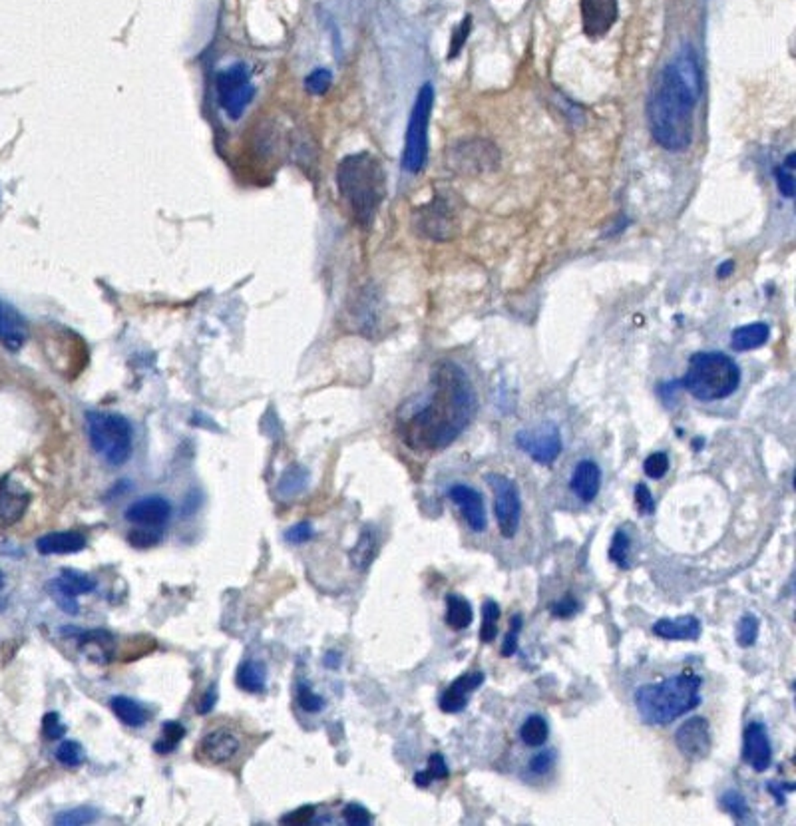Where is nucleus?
<instances>
[{"instance_id": "nucleus-1", "label": "nucleus", "mask_w": 796, "mask_h": 826, "mask_svg": "<svg viewBox=\"0 0 796 826\" xmlns=\"http://www.w3.org/2000/svg\"><path fill=\"white\" fill-rule=\"evenodd\" d=\"M478 412V395L468 372L452 361L432 371L425 395L398 412L400 436L412 450H442L464 432Z\"/></svg>"}, {"instance_id": "nucleus-2", "label": "nucleus", "mask_w": 796, "mask_h": 826, "mask_svg": "<svg viewBox=\"0 0 796 826\" xmlns=\"http://www.w3.org/2000/svg\"><path fill=\"white\" fill-rule=\"evenodd\" d=\"M703 92L701 64L693 46H683L663 68L650 104L647 120L653 140L667 152H683L693 142L695 110Z\"/></svg>"}, {"instance_id": "nucleus-3", "label": "nucleus", "mask_w": 796, "mask_h": 826, "mask_svg": "<svg viewBox=\"0 0 796 826\" xmlns=\"http://www.w3.org/2000/svg\"><path fill=\"white\" fill-rule=\"evenodd\" d=\"M341 198L361 228H370L387 195V175L379 157L359 152L342 157L337 165Z\"/></svg>"}, {"instance_id": "nucleus-4", "label": "nucleus", "mask_w": 796, "mask_h": 826, "mask_svg": "<svg viewBox=\"0 0 796 826\" xmlns=\"http://www.w3.org/2000/svg\"><path fill=\"white\" fill-rule=\"evenodd\" d=\"M701 675L685 671L661 683H645L633 693L635 709L650 727H665L701 705Z\"/></svg>"}, {"instance_id": "nucleus-5", "label": "nucleus", "mask_w": 796, "mask_h": 826, "mask_svg": "<svg viewBox=\"0 0 796 826\" xmlns=\"http://www.w3.org/2000/svg\"><path fill=\"white\" fill-rule=\"evenodd\" d=\"M741 369L721 351H701L689 359L679 387L701 402H715L735 395L741 387Z\"/></svg>"}, {"instance_id": "nucleus-6", "label": "nucleus", "mask_w": 796, "mask_h": 826, "mask_svg": "<svg viewBox=\"0 0 796 826\" xmlns=\"http://www.w3.org/2000/svg\"><path fill=\"white\" fill-rule=\"evenodd\" d=\"M88 438L108 465L122 466L132 456L134 430L130 420L116 412L92 410L86 415Z\"/></svg>"}, {"instance_id": "nucleus-7", "label": "nucleus", "mask_w": 796, "mask_h": 826, "mask_svg": "<svg viewBox=\"0 0 796 826\" xmlns=\"http://www.w3.org/2000/svg\"><path fill=\"white\" fill-rule=\"evenodd\" d=\"M432 108H435V88L430 82L422 84L415 106L410 110V120L405 136V152H402V168L408 174L425 170L428 160V126Z\"/></svg>"}, {"instance_id": "nucleus-8", "label": "nucleus", "mask_w": 796, "mask_h": 826, "mask_svg": "<svg viewBox=\"0 0 796 826\" xmlns=\"http://www.w3.org/2000/svg\"><path fill=\"white\" fill-rule=\"evenodd\" d=\"M215 92H218V100L225 114L231 120H239L255 96L249 68L243 62L223 68L215 76Z\"/></svg>"}, {"instance_id": "nucleus-9", "label": "nucleus", "mask_w": 796, "mask_h": 826, "mask_svg": "<svg viewBox=\"0 0 796 826\" xmlns=\"http://www.w3.org/2000/svg\"><path fill=\"white\" fill-rule=\"evenodd\" d=\"M488 486L494 492V516L500 534L512 540L522 522V494L512 478L504 474H486Z\"/></svg>"}, {"instance_id": "nucleus-10", "label": "nucleus", "mask_w": 796, "mask_h": 826, "mask_svg": "<svg viewBox=\"0 0 796 826\" xmlns=\"http://www.w3.org/2000/svg\"><path fill=\"white\" fill-rule=\"evenodd\" d=\"M516 446L526 452L536 465L552 466L564 450L562 432L552 420H546L542 425L532 428H522L516 435Z\"/></svg>"}, {"instance_id": "nucleus-11", "label": "nucleus", "mask_w": 796, "mask_h": 826, "mask_svg": "<svg viewBox=\"0 0 796 826\" xmlns=\"http://www.w3.org/2000/svg\"><path fill=\"white\" fill-rule=\"evenodd\" d=\"M675 745L689 761H703L711 755L713 733L711 725L701 715L689 717L675 731Z\"/></svg>"}, {"instance_id": "nucleus-12", "label": "nucleus", "mask_w": 796, "mask_h": 826, "mask_svg": "<svg viewBox=\"0 0 796 826\" xmlns=\"http://www.w3.org/2000/svg\"><path fill=\"white\" fill-rule=\"evenodd\" d=\"M743 761L754 773H764L773 765V745L766 725L751 721L743 733Z\"/></svg>"}, {"instance_id": "nucleus-13", "label": "nucleus", "mask_w": 796, "mask_h": 826, "mask_svg": "<svg viewBox=\"0 0 796 826\" xmlns=\"http://www.w3.org/2000/svg\"><path fill=\"white\" fill-rule=\"evenodd\" d=\"M446 496L460 508L462 518L466 520V524L472 532L482 534L488 528V516H486V506H484L482 494H480L476 488L456 482V484H452L448 488Z\"/></svg>"}, {"instance_id": "nucleus-14", "label": "nucleus", "mask_w": 796, "mask_h": 826, "mask_svg": "<svg viewBox=\"0 0 796 826\" xmlns=\"http://www.w3.org/2000/svg\"><path fill=\"white\" fill-rule=\"evenodd\" d=\"M579 11H582V26L587 38H602L619 16L617 0H579Z\"/></svg>"}, {"instance_id": "nucleus-15", "label": "nucleus", "mask_w": 796, "mask_h": 826, "mask_svg": "<svg viewBox=\"0 0 796 826\" xmlns=\"http://www.w3.org/2000/svg\"><path fill=\"white\" fill-rule=\"evenodd\" d=\"M417 228L432 239H448L456 230V213L446 200L436 198L425 210L417 211Z\"/></svg>"}, {"instance_id": "nucleus-16", "label": "nucleus", "mask_w": 796, "mask_h": 826, "mask_svg": "<svg viewBox=\"0 0 796 826\" xmlns=\"http://www.w3.org/2000/svg\"><path fill=\"white\" fill-rule=\"evenodd\" d=\"M484 681H486V675H484V671H480V670L468 671L464 675L456 677V680L450 683L448 690L440 695V699H438L440 711L448 713V715L464 711L468 707L470 695L474 691H478Z\"/></svg>"}, {"instance_id": "nucleus-17", "label": "nucleus", "mask_w": 796, "mask_h": 826, "mask_svg": "<svg viewBox=\"0 0 796 826\" xmlns=\"http://www.w3.org/2000/svg\"><path fill=\"white\" fill-rule=\"evenodd\" d=\"M239 751L238 737L229 731H211L203 737L195 749V759L210 765H221L231 761Z\"/></svg>"}, {"instance_id": "nucleus-18", "label": "nucleus", "mask_w": 796, "mask_h": 826, "mask_svg": "<svg viewBox=\"0 0 796 826\" xmlns=\"http://www.w3.org/2000/svg\"><path fill=\"white\" fill-rule=\"evenodd\" d=\"M604 472L599 465L592 458H582L574 466L572 478H569V490L574 492L577 500H582L584 504H592L594 500L602 492Z\"/></svg>"}, {"instance_id": "nucleus-19", "label": "nucleus", "mask_w": 796, "mask_h": 826, "mask_svg": "<svg viewBox=\"0 0 796 826\" xmlns=\"http://www.w3.org/2000/svg\"><path fill=\"white\" fill-rule=\"evenodd\" d=\"M172 518V504L162 496H147L130 504L126 510V520L136 526L160 528Z\"/></svg>"}, {"instance_id": "nucleus-20", "label": "nucleus", "mask_w": 796, "mask_h": 826, "mask_svg": "<svg viewBox=\"0 0 796 826\" xmlns=\"http://www.w3.org/2000/svg\"><path fill=\"white\" fill-rule=\"evenodd\" d=\"M28 504H31V494L18 482L11 476L0 482V524L14 526L21 522Z\"/></svg>"}, {"instance_id": "nucleus-21", "label": "nucleus", "mask_w": 796, "mask_h": 826, "mask_svg": "<svg viewBox=\"0 0 796 826\" xmlns=\"http://www.w3.org/2000/svg\"><path fill=\"white\" fill-rule=\"evenodd\" d=\"M651 632L665 642H697L703 634V625L697 615L661 617L653 624Z\"/></svg>"}, {"instance_id": "nucleus-22", "label": "nucleus", "mask_w": 796, "mask_h": 826, "mask_svg": "<svg viewBox=\"0 0 796 826\" xmlns=\"http://www.w3.org/2000/svg\"><path fill=\"white\" fill-rule=\"evenodd\" d=\"M78 649H80V653L86 659H90V662H94L98 665H106L112 662V657L116 653V639L112 637L110 632H104V629H94V632H88L80 637Z\"/></svg>"}, {"instance_id": "nucleus-23", "label": "nucleus", "mask_w": 796, "mask_h": 826, "mask_svg": "<svg viewBox=\"0 0 796 826\" xmlns=\"http://www.w3.org/2000/svg\"><path fill=\"white\" fill-rule=\"evenodd\" d=\"M28 337V329L24 319L18 314L11 305L0 303V343L8 351H18Z\"/></svg>"}, {"instance_id": "nucleus-24", "label": "nucleus", "mask_w": 796, "mask_h": 826, "mask_svg": "<svg viewBox=\"0 0 796 826\" xmlns=\"http://www.w3.org/2000/svg\"><path fill=\"white\" fill-rule=\"evenodd\" d=\"M86 548V538L78 532H52L36 540V549L42 556L78 554Z\"/></svg>"}, {"instance_id": "nucleus-25", "label": "nucleus", "mask_w": 796, "mask_h": 826, "mask_svg": "<svg viewBox=\"0 0 796 826\" xmlns=\"http://www.w3.org/2000/svg\"><path fill=\"white\" fill-rule=\"evenodd\" d=\"M771 337V327L763 321H756L751 324H743V327L735 329L731 335V349L736 352L754 351L763 345Z\"/></svg>"}, {"instance_id": "nucleus-26", "label": "nucleus", "mask_w": 796, "mask_h": 826, "mask_svg": "<svg viewBox=\"0 0 796 826\" xmlns=\"http://www.w3.org/2000/svg\"><path fill=\"white\" fill-rule=\"evenodd\" d=\"M377 554H379V534L370 526L362 528L355 548L349 552L351 564L355 566V569H359V572H367L370 564L375 562Z\"/></svg>"}, {"instance_id": "nucleus-27", "label": "nucleus", "mask_w": 796, "mask_h": 826, "mask_svg": "<svg viewBox=\"0 0 796 826\" xmlns=\"http://www.w3.org/2000/svg\"><path fill=\"white\" fill-rule=\"evenodd\" d=\"M445 622L450 629H454V632H462V629H468L472 625V622H474V609H472L466 597H462L458 594L446 596Z\"/></svg>"}, {"instance_id": "nucleus-28", "label": "nucleus", "mask_w": 796, "mask_h": 826, "mask_svg": "<svg viewBox=\"0 0 796 826\" xmlns=\"http://www.w3.org/2000/svg\"><path fill=\"white\" fill-rule=\"evenodd\" d=\"M54 586L64 589L66 594H70L74 597L90 594L96 589V579L92 576H88L84 572H78V569H62L61 576L51 579Z\"/></svg>"}, {"instance_id": "nucleus-29", "label": "nucleus", "mask_w": 796, "mask_h": 826, "mask_svg": "<svg viewBox=\"0 0 796 826\" xmlns=\"http://www.w3.org/2000/svg\"><path fill=\"white\" fill-rule=\"evenodd\" d=\"M235 681H238L239 690L243 691L263 693L265 683H267V670L259 662H245L239 665Z\"/></svg>"}, {"instance_id": "nucleus-30", "label": "nucleus", "mask_w": 796, "mask_h": 826, "mask_svg": "<svg viewBox=\"0 0 796 826\" xmlns=\"http://www.w3.org/2000/svg\"><path fill=\"white\" fill-rule=\"evenodd\" d=\"M520 739H522L526 746H532V749L544 746L549 739V725L546 721V717L539 713L528 715L522 727H520Z\"/></svg>"}, {"instance_id": "nucleus-31", "label": "nucleus", "mask_w": 796, "mask_h": 826, "mask_svg": "<svg viewBox=\"0 0 796 826\" xmlns=\"http://www.w3.org/2000/svg\"><path fill=\"white\" fill-rule=\"evenodd\" d=\"M112 711L116 713L117 719H120L124 725L127 727H144L145 721H147V713L144 707L130 699V697H122V695H117L112 699Z\"/></svg>"}, {"instance_id": "nucleus-32", "label": "nucleus", "mask_w": 796, "mask_h": 826, "mask_svg": "<svg viewBox=\"0 0 796 826\" xmlns=\"http://www.w3.org/2000/svg\"><path fill=\"white\" fill-rule=\"evenodd\" d=\"M309 484V470L303 468L299 465H295L291 468L285 470V474L279 480V496H297L301 492L307 488Z\"/></svg>"}, {"instance_id": "nucleus-33", "label": "nucleus", "mask_w": 796, "mask_h": 826, "mask_svg": "<svg viewBox=\"0 0 796 826\" xmlns=\"http://www.w3.org/2000/svg\"><path fill=\"white\" fill-rule=\"evenodd\" d=\"M448 776H450V771H448V765H446L445 756H442L440 753H432L428 756L426 769L418 771L415 774V784L420 786V789H426V786H430L432 781H446Z\"/></svg>"}, {"instance_id": "nucleus-34", "label": "nucleus", "mask_w": 796, "mask_h": 826, "mask_svg": "<svg viewBox=\"0 0 796 826\" xmlns=\"http://www.w3.org/2000/svg\"><path fill=\"white\" fill-rule=\"evenodd\" d=\"M794 170H796V154L791 152L789 155H786V160L774 172L776 185H779V192L784 195L786 200H792L794 192H796Z\"/></svg>"}, {"instance_id": "nucleus-35", "label": "nucleus", "mask_w": 796, "mask_h": 826, "mask_svg": "<svg viewBox=\"0 0 796 826\" xmlns=\"http://www.w3.org/2000/svg\"><path fill=\"white\" fill-rule=\"evenodd\" d=\"M607 556L617 568H622V569L632 568V562H629V556H632V540H629L623 528L615 530Z\"/></svg>"}, {"instance_id": "nucleus-36", "label": "nucleus", "mask_w": 796, "mask_h": 826, "mask_svg": "<svg viewBox=\"0 0 796 826\" xmlns=\"http://www.w3.org/2000/svg\"><path fill=\"white\" fill-rule=\"evenodd\" d=\"M719 804H721V809L726 814H731L735 821H744L746 816L751 814V806H749V803H746L744 794L739 793V791H735V789L725 791L721 794Z\"/></svg>"}, {"instance_id": "nucleus-37", "label": "nucleus", "mask_w": 796, "mask_h": 826, "mask_svg": "<svg viewBox=\"0 0 796 826\" xmlns=\"http://www.w3.org/2000/svg\"><path fill=\"white\" fill-rule=\"evenodd\" d=\"M500 615H502L500 605L494 599H486L482 605V627H480V639H482V643H492L496 639Z\"/></svg>"}, {"instance_id": "nucleus-38", "label": "nucleus", "mask_w": 796, "mask_h": 826, "mask_svg": "<svg viewBox=\"0 0 796 826\" xmlns=\"http://www.w3.org/2000/svg\"><path fill=\"white\" fill-rule=\"evenodd\" d=\"M761 632V622L759 617L753 614H744L739 619V625H736V643H739L743 649H749L756 643Z\"/></svg>"}, {"instance_id": "nucleus-39", "label": "nucleus", "mask_w": 796, "mask_h": 826, "mask_svg": "<svg viewBox=\"0 0 796 826\" xmlns=\"http://www.w3.org/2000/svg\"><path fill=\"white\" fill-rule=\"evenodd\" d=\"M162 739L157 741L154 745V749L157 753H172L175 746H178L182 743V739L185 737V729H183V725L178 723V721H168V723H164V729H162Z\"/></svg>"}, {"instance_id": "nucleus-40", "label": "nucleus", "mask_w": 796, "mask_h": 826, "mask_svg": "<svg viewBox=\"0 0 796 826\" xmlns=\"http://www.w3.org/2000/svg\"><path fill=\"white\" fill-rule=\"evenodd\" d=\"M56 761L68 766V769H76L84 763V749L78 741H64L58 745L56 749Z\"/></svg>"}, {"instance_id": "nucleus-41", "label": "nucleus", "mask_w": 796, "mask_h": 826, "mask_svg": "<svg viewBox=\"0 0 796 826\" xmlns=\"http://www.w3.org/2000/svg\"><path fill=\"white\" fill-rule=\"evenodd\" d=\"M332 84V72L329 68H314L309 76L304 78V90H307L311 96H323L329 92V88Z\"/></svg>"}, {"instance_id": "nucleus-42", "label": "nucleus", "mask_w": 796, "mask_h": 826, "mask_svg": "<svg viewBox=\"0 0 796 826\" xmlns=\"http://www.w3.org/2000/svg\"><path fill=\"white\" fill-rule=\"evenodd\" d=\"M643 472L647 478H653V480L665 478L667 472H670V455L663 450L653 452V455L647 456L643 462Z\"/></svg>"}, {"instance_id": "nucleus-43", "label": "nucleus", "mask_w": 796, "mask_h": 826, "mask_svg": "<svg viewBox=\"0 0 796 826\" xmlns=\"http://www.w3.org/2000/svg\"><path fill=\"white\" fill-rule=\"evenodd\" d=\"M522 627H524L522 614H514L512 619H510V629L504 637L502 649H500L502 657H512L518 652V637H520V634H522Z\"/></svg>"}, {"instance_id": "nucleus-44", "label": "nucleus", "mask_w": 796, "mask_h": 826, "mask_svg": "<svg viewBox=\"0 0 796 826\" xmlns=\"http://www.w3.org/2000/svg\"><path fill=\"white\" fill-rule=\"evenodd\" d=\"M297 701L307 713H319V711L325 709V699H323L321 695L314 693L307 683H299Z\"/></svg>"}, {"instance_id": "nucleus-45", "label": "nucleus", "mask_w": 796, "mask_h": 826, "mask_svg": "<svg viewBox=\"0 0 796 826\" xmlns=\"http://www.w3.org/2000/svg\"><path fill=\"white\" fill-rule=\"evenodd\" d=\"M98 819V812L94 809H88V806H80V809L68 811L56 816V824H64V826H72V824H90Z\"/></svg>"}, {"instance_id": "nucleus-46", "label": "nucleus", "mask_w": 796, "mask_h": 826, "mask_svg": "<svg viewBox=\"0 0 796 826\" xmlns=\"http://www.w3.org/2000/svg\"><path fill=\"white\" fill-rule=\"evenodd\" d=\"M46 589H48V596H51L54 599V604L62 609L64 614L68 615H76L78 612H80V607H78V602H76V597L70 596V594H66L64 589H61L58 586H54L52 582H48L46 584Z\"/></svg>"}, {"instance_id": "nucleus-47", "label": "nucleus", "mask_w": 796, "mask_h": 826, "mask_svg": "<svg viewBox=\"0 0 796 826\" xmlns=\"http://www.w3.org/2000/svg\"><path fill=\"white\" fill-rule=\"evenodd\" d=\"M556 759H557V753L554 749H544V751L536 753L532 759H529L528 766H529V771H532L534 774L544 776V774H548L549 771L554 769Z\"/></svg>"}, {"instance_id": "nucleus-48", "label": "nucleus", "mask_w": 796, "mask_h": 826, "mask_svg": "<svg viewBox=\"0 0 796 826\" xmlns=\"http://www.w3.org/2000/svg\"><path fill=\"white\" fill-rule=\"evenodd\" d=\"M160 540H162V532H157V530L154 532V528H147V526H144L142 530H134V532L127 534V542H130V546L140 548V549L152 548L160 542Z\"/></svg>"}, {"instance_id": "nucleus-49", "label": "nucleus", "mask_w": 796, "mask_h": 826, "mask_svg": "<svg viewBox=\"0 0 796 826\" xmlns=\"http://www.w3.org/2000/svg\"><path fill=\"white\" fill-rule=\"evenodd\" d=\"M635 506H637V512H640L641 516L655 514V498L645 482H640V484L635 486Z\"/></svg>"}, {"instance_id": "nucleus-50", "label": "nucleus", "mask_w": 796, "mask_h": 826, "mask_svg": "<svg viewBox=\"0 0 796 826\" xmlns=\"http://www.w3.org/2000/svg\"><path fill=\"white\" fill-rule=\"evenodd\" d=\"M342 819L351 826H367L372 822V814L362 804L351 803L345 806V811H342Z\"/></svg>"}, {"instance_id": "nucleus-51", "label": "nucleus", "mask_w": 796, "mask_h": 826, "mask_svg": "<svg viewBox=\"0 0 796 826\" xmlns=\"http://www.w3.org/2000/svg\"><path fill=\"white\" fill-rule=\"evenodd\" d=\"M42 733H44L46 739H51V741L62 739V737L66 735V725L62 723L61 715H58V713H46L44 719H42Z\"/></svg>"}, {"instance_id": "nucleus-52", "label": "nucleus", "mask_w": 796, "mask_h": 826, "mask_svg": "<svg viewBox=\"0 0 796 826\" xmlns=\"http://www.w3.org/2000/svg\"><path fill=\"white\" fill-rule=\"evenodd\" d=\"M549 612H552L554 617L569 619V617H574L579 612V604H577V599L574 596H566V597L559 599V602H554L552 605H549Z\"/></svg>"}, {"instance_id": "nucleus-53", "label": "nucleus", "mask_w": 796, "mask_h": 826, "mask_svg": "<svg viewBox=\"0 0 796 826\" xmlns=\"http://www.w3.org/2000/svg\"><path fill=\"white\" fill-rule=\"evenodd\" d=\"M313 536H314V530L309 522L295 524L287 530V532H285V540H287L289 544H304V542H309Z\"/></svg>"}, {"instance_id": "nucleus-54", "label": "nucleus", "mask_w": 796, "mask_h": 826, "mask_svg": "<svg viewBox=\"0 0 796 826\" xmlns=\"http://www.w3.org/2000/svg\"><path fill=\"white\" fill-rule=\"evenodd\" d=\"M313 821H314V806H303V809L293 811L291 814L283 816V819H281L283 824H297V826L309 824Z\"/></svg>"}, {"instance_id": "nucleus-55", "label": "nucleus", "mask_w": 796, "mask_h": 826, "mask_svg": "<svg viewBox=\"0 0 796 826\" xmlns=\"http://www.w3.org/2000/svg\"><path fill=\"white\" fill-rule=\"evenodd\" d=\"M470 24H472V18H470V16H466V18H464V21H462V23H460V26H458V31H456V33H454V36H452V48H450V58H454V56H456V54H458V51H460V48H462V46H464V42H466V36H468V33H470Z\"/></svg>"}, {"instance_id": "nucleus-56", "label": "nucleus", "mask_w": 796, "mask_h": 826, "mask_svg": "<svg viewBox=\"0 0 796 826\" xmlns=\"http://www.w3.org/2000/svg\"><path fill=\"white\" fill-rule=\"evenodd\" d=\"M796 789L794 784H784V783H766V791H769L774 801L779 804H786V793H792Z\"/></svg>"}, {"instance_id": "nucleus-57", "label": "nucleus", "mask_w": 796, "mask_h": 826, "mask_svg": "<svg viewBox=\"0 0 796 826\" xmlns=\"http://www.w3.org/2000/svg\"><path fill=\"white\" fill-rule=\"evenodd\" d=\"M215 703H218V693H215V691H213V690H210V691H208V693H205V695H203V699H201V703H200V705H198V713H201V715H205V713H210V711H211V709H213V707H215Z\"/></svg>"}, {"instance_id": "nucleus-58", "label": "nucleus", "mask_w": 796, "mask_h": 826, "mask_svg": "<svg viewBox=\"0 0 796 826\" xmlns=\"http://www.w3.org/2000/svg\"><path fill=\"white\" fill-rule=\"evenodd\" d=\"M325 665L329 667V670H339V665H341V655L337 652H329L325 655Z\"/></svg>"}, {"instance_id": "nucleus-59", "label": "nucleus", "mask_w": 796, "mask_h": 826, "mask_svg": "<svg viewBox=\"0 0 796 826\" xmlns=\"http://www.w3.org/2000/svg\"><path fill=\"white\" fill-rule=\"evenodd\" d=\"M733 269H735V263L733 261H725V263L719 265V269H716V275H719L721 279H725V277H729V275L733 273Z\"/></svg>"}, {"instance_id": "nucleus-60", "label": "nucleus", "mask_w": 796, "mask_h": 826, "mask_svg": "<svg viewBox=\"0 0 796 826\" xmlns=\"http://www.w3.org/2000/svg\"><path fill=\"white\" fill-rule=\"evenodd\" d=\"M703 445H705V440H703V438H695V440H693V450H695V452H699V450L703 448Z\"/></svg>"}, {"instance_id": "nucleus-61", "label": "nucleus", "mask_w": 796, "mask_h": 826, "mask_svg": "<svg viewBox=\"0 0 796 826\" xmlns=\"http://www.w3.org/2000/svg\"><path fill=\"white\" fill-rule=\"evenodd\" d=\"M3 586H5V576H3V572H0V589H3Z\"/></svg>"}]
</instances>
